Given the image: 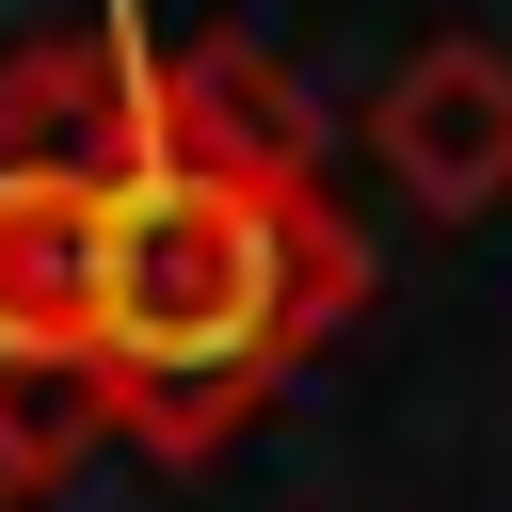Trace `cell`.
<instances>
[{"mask_svg":"<svg viewBox=\"0 0 512 512\" xmlns=\"http://www.w3.org/2000/svg\"><path fill=\"white\" fill-rule=\"evenodd\" d=\"M368 256L320 208V176H224V160H128L96 208V352H80V416H112L128 448L192 464L224 448L336 320H352Z\"/></svg>","mask_w":512,"mask_h":512,"instance_id":"1","label":"cell"},{"mask_svg":"<svg viewBox=\"0 0 512 512\" xmlns=\"http://www.w3.org/2000/svg\"><path fill=\"white\" fill-rule=\"evenodd\" d=\"M96 208L112 176H0V400H80L96 352Z\"/></svg>","mask_w":512,"mask_h":512,"instance_id":"2","label":"cell"},{"mask_svg":"<svg viewBox=\"0 0 512 512\" xmlns=\"http://www.w3.org/2000/svg\"><path fill=\"white\" fill-rule=\"evenodd\" d=\"M368 144H384V176H400L432 224H480V208H512V48H480V32H432V48L384 80Z\"/></svg>","mask_w":512,"mask_h":512,"instance_id":"3","label":"cell"},{"mask_svg":"<svg viewBox=\"0 0 512 512\" xmlns=\"http://www.w3.org/2000/svg\"><path fill=\"white\" fill-rule=\"evenodd\" d=\"M144 160H224V176H320V112L256 32H176L144 48Z\"/></svg>","mask_w":512,"mask_h":512,"instance_id":"4","label":"cell"},{"mask_svg":"<svg viewBox=\"0 0 512 512\" xmlns=\"http://www.w3.org/2000/svg\"><path fill=\"white\" fill-rule=\"evenodd\" d=\"M64 464V416H32V400H0V512H32V480Z\"/></svg>","mask_w":512,"mask_h":512,"instance_id":"5","label":"cell"}]
</instances>
